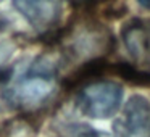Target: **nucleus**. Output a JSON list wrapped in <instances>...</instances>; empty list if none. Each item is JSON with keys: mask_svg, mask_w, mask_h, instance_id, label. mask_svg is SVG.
<instances>
[{"mask_svg": "<svg viewBox=\"0 0 150 137\" xmlns=\"http://www.w3.org/2000/svg\"><path fill=\"white\" fill-rule=\"evenodd\" d=\"M123 100V87L115 81H92L79 90L76 105L82 114L94 119H107L118 111Z\"/></svg>", "mask_w": 150, "mask_h": 137, "instance_id": "1", "label": "nucleus"}, {"mask_svg": "<svg viewBox=\"0 0 150 137\" xmlns=\"http://www.w3.org/2000/svg\"><path fill=\"white\" fill-rule=\"evenodd\" d=\"M15 8L29 21L33 28L39 31H47L58 21L62 13V4L60 2H50V0H21L15 2Z\"/></svg>", "mask_w": 150, "mask_h": 137, "instance_id": "4", "label": "nucleus"}, {"mask_svg": "<svg viewBox=\"0 0 150 137\" xmlns=\"http://www.w3.org/2000/svg\"><path fill=\"white\" fill-rule=\"evenodd\" d=\"M115 137H150V102L144 95H132L121 116L115 121Z\"/></svg>", "mask_w": 150, "mask_h": 137, "instance_id": "3", "label": "nucleus"}, {"mask_svg": "<svg viewBox=\"0 0 150 137\" xmlns=\"http://www.w3.org/2000/svg\"><path fill=\"white\" fill-rule=\"evenodd\" d=\"M81 137H103L102 134H98V132H94V131H91V132H87V134H82Z\"/></svg>", "mask_w": 150, "mask_h": 137, "instance_id": "6", "label": "nucleus"}, {"mask_svg": "<svg viewBox=\"0 0 150 137\" xmlns=\"http://www.w3.org/2000/svg\"><path fill=\"white\" fill-rule=\"evenodd\" d=\"M57 76L31 71L5 92V98L18 110H36L45 105L57 90Z\"/></svg>", "mask_w": 150, "mask_h": 137, "instance_id": "2", "label": "nucleus"}, {"mask_svg": "<svg viewBox=\"0 0 150 137\" xmlns=\"http://www.w3.org/2000/svg\"><path fill=\"white\" fill-rule=\"evenodd\" d=\"M123 42L129 55L136 61L150 56V20H132L121 31Z\"/></svg>", "mask_w": 150, "mask_h": 137, "instance_id": "5", "label": "nucleus"}]
</instances>
